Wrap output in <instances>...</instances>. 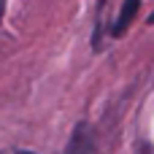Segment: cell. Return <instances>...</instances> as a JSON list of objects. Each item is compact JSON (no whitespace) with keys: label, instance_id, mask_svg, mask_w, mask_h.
<instances>
[{"label":"cell","instance_id":"obj_4","mask_svg":"<svg viewBox=\"0 0 154 154\" xmlns=\"http://www.w3.org/2000/svg\"><path fill=\"white\" fill-rule=\"evenodd\" d=\"M16 154H32V152H16Z\"/></svg>","mask_w":154,"mask_h":154},{"label":"cell","instance_id":"obj_1","mask_svg":"<svg viewBox=\"0 0 154 154\" xmlns=\"http://www.w3.org/2000/svg\"><path fill=\"white\" fill-rule=\"evenodd\" d=\"M65 154H97V146H95V133L87 122H79L68 146H65Z\"/></svg>","mask_w":154,"mask_h":154},{"label":"cell","instance_id":"obj_3","mask_svg":"<svg viewBox=\"0 0 154 154\" xmlns=\"http://www.w3.org/2000/svg\"><path fill=\"white\" fill-rule=\"evenodd\" d=\"M149 22H152V24H154V14H152V16H149Z\"/></svg>","mask_w":154,"mask_h":154},{"label":"cell","instance_id":"obj_5","mask_svg":"<svg viewBox=\"0 0 154 154\" xmlns=\"http://www.w3.org/2000/svg\"><path fill=\"white\" fill-rule=\"evenodd\" d=\"M0 16H3V3H0Z\"/></svg>","mask_w":154,"mask_h":154},{"label":"cell","instance_id":"obj_2","mask_svg":"<svg viewBox=\"0 0 154 154\" xmlns=\"http://www.w3.org/2000/svg\"><path fill=\"white\" fill-rule=\"evenodd\" d=\"M138 5H141V0H125V3H122V11H119L116 24H114V35H116V38L127 32L130 22H133V19H135V14H138Z\"/></svg>","mask_w":154,"mask_h":154}]
</instances>
